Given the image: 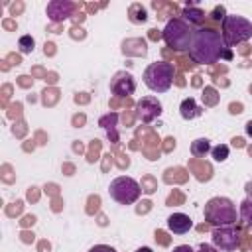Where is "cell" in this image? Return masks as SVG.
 Returning <instances> with one entry per match:
<instances>
[{
	"instance_id": "obj_1",
	"label": "cell",
	"mask_w": 252,
	"mask_h": 252,
	"mask_svg": "<svg viewBox=\"0 0 252 252\" xmlns=\"http://www.w3.org/2000/svg\"><path fill=\"white\" fill-rule=\"evenodd\" d=\"M187 51H189V57L199 65H211V63H217L220 57H224V59L232 57L230 47L224 43L222 35L213 28L195 30Z\"/></svg>"
},
{
	"instance_id": "obj_2",
	"label": "cell",
	"mask_w": 252,
	"mask_h": 252,
	"mask_svg": "<svg viewBox=\"0 0 252 252\" xmlns=\"http://www.w3.org/2000/svg\"><path fill=\"white\" fill-rule=\"evenodd\" d=\"M205 220L217 226H232L236 222V207L228 197H211L203 209Z\"/></svg>"
},
{
	"instance_id": "obj_3",
	"label": "cell",
	"mask_w": 252,
	"mask_h": 252,
	"mask_svg": "<svg viewBox=\"0 0 252 252\" xmlns=\"http://www.w3.org/2000/svg\"><path fill=\"white\" fill-rule=\"evenodd\" d=\"M175 77V67L167 61L150 63L144 71V85L154 93H165L171 89Z\"/></svg>"
},
{
	"instance_id": "obj_4",
	"label": "cell",
	"mask_w": 252,
	"mask_h": 252,
	"mask_svg": "<svg viewBox=\"0 0 252 252\" xmlns=\"http://www.w3.org/2000/svg\"><path fill=\"white\" fill-rule=\"evenodd\" d=\"M193 33H195V30H191V26L187 22H183L181 18H173L165 24L161 37L167 43V47H171L175 51H185L191 45Z\"/></svg>"
},
{
	"instance_id": "obj_5",
	"label": "cell",
	"mask_w": 252,
	"mask_h": 252,
	"mask_svg": "<svg viewBox=\"0 0 252 252\" xmlns=\"http://www.w3.org/2000/svg\"><path fill=\"white\" fill-rule=\"evenodd\" d=\"M222 39L228 47L244 43L252 37V22L246 20L244 16H236V14H228L222 20Z\"/></svg>"
},
{
	"instance_id": "obj_6",
	"label": "cell",
	"mask_w": 252,
	"mask_h": 252,
	"mask_svg": "<svg viewBox=\"0 0 252 252\" xmlns=\"http://www.w3.org/2000/svg\"><path fill=\"white\" fill-rule=\"evenodd\" d=\"M108 193H110V197L116 203H120V205H132V203H136L140 199L142 189H140V183L136 179H132L128 175H120V177H116V179L110 181Z\"/></svg>"
},
{
	"instance_id": "obj_7",
	"label": "cell",
	"mask_w": 252,
	"mask_h": 252,
	"mask_svg": "<svg viewBox=\"0 0 252 252\" xmlns=\"http://www.w3.org/2000/svg\"><path fill=\"white\" fill-rule=\"evenodd\" d=\"M211 240L219 252H232L240 244V234L232 226H217L211 234Z\"/></svg>"
},
{
	"instance_id": "obj_8",
	"label": "cell",
	"mask_w": 252,
	"mask_h": 252,
	"mask_svg": "<svg viewBox=\"0 0 252 252\" xmlns=\"http://www.w3.org/2000/svg\"><path fill=\"white\" fill-rule=\"evenodd\" d=\"M136 91V79L128 71H118L110 79V93L116 96H130Z\"/></svg>"
},
{
	"instance_id": "obj_9",
	"label": "cell",
	"mask_w": 252,
	"mask_h": 252,
	"mask_svg": "<svg viewBox=\"0 0 252 252\" xmlns=\"http://www.w3.org/2000/svg\"><path fill=\"white\" fill-rule=\"evenodd\" d=\"M163 106H161V102L156 98V96H144V98H140L138 102H136V112H138V116H140V120L142 122H154L158 116H161V110Z\"/></svg>"
},
{
	"instance_id": "obj_10",
	"label": "cell",
	"mask_w": 252,
	"mask_h": 252,
	"mask_svg": "<svg viewBox=\"0 0 252 252\" xmlns=\"http://www.w3.org/2000/svg\"><path fill=\"white\" fill-rule=\"evenodd\" d=\"M45 12H47V18L57 24V22H63V20H67V18L73 16L75 4L69 2V0H51L47 4V10Z\"/></svg>"
},
{
	"instance_id": "obj_11",
	"label": "cell",
	"mask_w": 252,
	"mask_h": 252,
	"mask_svg": "<svg viewBox=\"0 0 252 252\" xmlns=\"http://www.w3.org/2000/svg\"><path fill=\"white\" fill-rule=\"evenodd\" d=\"M167 228L173 234H185L193 228V219L185 213H173L167 217Z\"/></svg>"
},
{
	"instance_id": "obj_12",
	"label": "cell",
	"mask_w": 252,
	"mask_h": 252,
	"mask_svg": "<svg viewBox=\"0 0 252 252\" xmlns=\"http://www.w3.org/2000/svg\"><path fill=\"white\" fill-rule=\"evenodd\" d=\"M201 112H203V108L197 104V100L195 98H183L181 100V104H179V114H181V118H185V120H193V118H197V116H201Z\"/></svg>"
},
{
	"instance_id": "obj_13",
	"label": "cell",
	"mask_w": 252,
	"mask_h": 252,
	"mask_svg": "<svg viewBox=\"0 0 252 252\" xmlns=\"http://www.w3.org/2000/svg\"><path fill=\"white\" fill-rule=\"evenodd\" d=\"M181 16H183V22H187V24L191 26V24H201L203 18H205V12H203L201 8H195V6L187 4V6L183 8Z\"/></svg>"
},
{
	"instance_id": "obj_14",
	"label": "cell",
	"mask_w": 252,
	"mask_h": 252,
	"mask_svg": "<svg viewBox=\"0 0 252 252\" xmlns=\"http://www.w3.org/2000/svg\"><path fill=\"white\" fill-rule=\"evenodd\" d=\"M209 152H211V142L207 138H197L191 144V154L197 156V158H205Z\"/></svg>"
},
{
	"instance_id": "obj_15",
	"label": "cell",
	"mask_w": 252,
	"mask_h": 252,
	"mask_svg": "<svg viewBox=\"0 0 252 252\" xmlns=\"http://www.w3.org/2000/svg\"><path fill=\"white\" fill-rule=\"evenodd\" d=\"M240 219L244 220V224L252 226V197H248L240 203Z\"/></svg>"
},
{
	"instance_id": "obj_16",
	"label": "cell",
	"mask_w": 252,
	"mask_h": 252,
	"mask_svg": "<svg viewBox=\"0 0 252 252\" xmlns=\"http://www.w3.org/2000/svg\"><path fill=\"white\" fill-rule=\"evenodd\" d=\"M228 146L226 144H219V146H215V148H211V156H213V159L215 161H224L226 158H228Z\"/></svg>"
},
{
	"instance_id": "obj_17",
	"label": "cell",
	"mask_w": 252,
	"mask_h": 252,
	"mask_svg": "<svg viewBox=\"0 0 252 252\" xmlns=\"http://www.w3.org/2000/svg\"><path fill=\"white\" fill-rule=\"evenodd\" d=\"M18 47H20L22 53H32L33 47H35V41H33L32 35H22V37L18 39Z\"/></svg>"
},
{
	"instance_id": "obj_18",
	"label": "cell",
	"mask_w": 252,
	"mask_h": 252,
	"mask_svg": "<svg viewBox=\"0 0 252 252\" xmlns=\"http://www.w3.org/2000/svg\"><path fill=\"white\" fill-rule=\"evenodd\" d=\"M89 252H116V250L108 244H94L93 248H89Z\"/></svg>"
},
{
	"instance_id": "obj_19",
	"label": "cell",
	"mask_w": 252,
	"mask_h": 252,
	"mask_svg": "<svg viewBox=\"0 0 252 252\" xmlns=\"http://www.w3.org/2000/svg\"><path fill=\"white\" fill-rule=\"evenodd\" d=\"M222 14H224V8H222V6H217V8L213 10V18H215V20H224Z\"/></svg>"
},
{
	"instance_id": "obj_20",
	"label": "cell",
	"mask_w": 252,
	"mask_h": 252,
	"mask_svg": "<svg viewBox=\"0 0 252 252\" xmlns=\"http://www.w3.org/2000/svg\"><path fill=\"white\" fill-rule=\"evenodd\" d=\"M197 252H219V250H217L213 244H205V242H203V244H199V250H197Z\"/></svg>"
},
{
	"instance_id": "obj_21",
	"label": "cell",
	"mask_w": 252,
	"mask_h": 252,
	"mask_svg": "<svg viewBox=\"0 0 252 252\" xmlns=\"http://www.w3.org/2000/svg\"><path fill=\"white\" fill-rule=\"evenodd\" d=\"M173 252H195V250H193L189 244H179V246L173 248Z\"/></svg>"
},
{
	"instance_id": "obj_22",
	"label": "cell",
	"mask_w": 252,
	"mask_h": 252,
	"mask_svg": "<svg viewBox=\"0 0 252 252\" xmlns=\"http://www.w3.org/2000/svg\"><path fill=\"white\" fill-rule=\"evenodd\" d=\"M244 130H246V134H248V136H252V120H248V122H246V128H244Z\"/></svg>"
},
{
	"instance_id": "obj_23",
	"label": "cell",
	"mask_w": 252,
	"mask_h": 252,
	"mask_svg": "<svg viewBox=\"0 0 252 252\" xmlns=\"http://www.w3.org/2000/svg\"><path fill=\"white\" fill-rule=\"evenodd\" d=\"M136 252H154V250H152L150 246H140V248H138Z\"/></svg>"
}]
</instances>
